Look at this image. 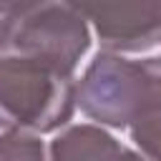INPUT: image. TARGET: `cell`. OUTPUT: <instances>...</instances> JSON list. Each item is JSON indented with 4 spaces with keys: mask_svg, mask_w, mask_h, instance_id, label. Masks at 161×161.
<instances>
[{
    "mask_svg": "<svg viewBox=\"0 0 161 161\" xmlns=\"http://www.w3.org/2000/svg\"><path fill=\"white\" fill-rule=\"evenodd\" d=\"M121 146L98 126H70L50 143V161H111Z\"/></svg>",
    "mask_w": 161,
    "mask_h": 161,
    "instance_id": "cell-5",
    "label": "cell"
},
{
    "mask_svg": "<svg viewBox=\"0 0 161 161\" xmlns=\"http://www.w3.org/2000/svg\"><path fill=\"white\" fill-rule=\"evenodd\" d=\"M106 53H136L161 45V3H88L78 5Z\"/></svg>",
    "mask_w": 161,
    "mask_h": 161,
    "instance_id": "cell-4",
    "label": "cell"
},
{
    "mask_svg": "<svg viewBox=\"0 0 161 161\" xmlns=\"http://www.w3.org/2000/svg\"><path fill=\"white\" fill-rule=\"evenodd\" d=\"M78 106L98 123L123 128L161 108V55L128 60L98 53L78 83Z\"/></svg>",
    "mask_w": 161,
    "mask_h": 161,
    "instance_id": "cell-3",
    "label": "cell"
},
{
    "mask_svg": "<svg viewBox=\"0 0 161 161\" xmlns=\"http://www.w3.org/2000/svg\"><path fill=\"white\" fill-rule=\"evenodd\" d=\"M111 161H148L146 156H141V153H133V151H128V148H118L113 156H111Z\"/></svg>",
    "mask_w": 161,
    "mask_h": 161,
    "instance_id": "cell-8",
    "label": "cell"
},
{
    "mask_svg": "<svg viewBox=\"0 0 161 161\" xmlns=\"http://www.w3.org/2000/svg\"><path fill=\"white\" fill-rule=\"evenodd\" d=\"M131 138L148 161H161V108H153L131 123Z\"/></svg>",
    "mask_w": 161,
    "mask_h": 161,
    "instance_id": "cell-7",
    "label": "cell"
},
{
    "mask_svg": "<svg viewBox=\"0 0 161 161\" xmlns=\"http://www.w3.org/2000/svg\"><path fill=\"white\" fill-rule=\"evenodd\" d=\"M78 103L73 73L28 58H0V126L48 133L65 126Z\"/></svg>",
    "mask_w": 161,
    "mask_h": 161,
    "instance_id": "cell-2",
    "label": "cell"
},
{
    "mask_svg": "<svg viewBox=\"0 0 161 161\" xmlns=\"http://www.w3.org/2000/svg\"><path fill=\"white\" fill-rule=\"evenodd\" d=\"M91 45L88 20L70 3H0V58H28L73 73Z\"/></svg>",
    "mask_w": 161,
    "mask_h": 161,
    "instance_id": "cell-1",
    "label": "cell"
},
{
    "mask_svg": "<svg viewBox=\"0 0 161 161\" xmlns=\"http://www.w3.org/2000/svg\"><path fill=\"white\" fill-rule=\"evenodd\" d=\"M0 161H45L43 141L28 131L0 133Z\"/></svg>",
    "mask_w": 161,
    "mask_h": 161,
    "instance_id": "cell-6",
    "label": "cell"
}]
</instances>
